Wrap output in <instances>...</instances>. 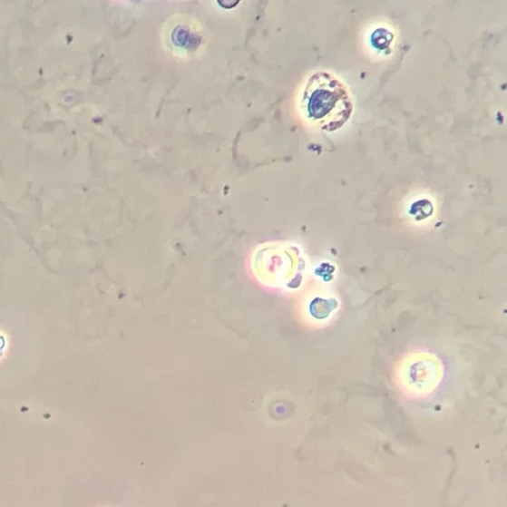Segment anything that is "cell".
<instances>
[{"label":"cell","mask_w":507,"mask_h":507,"mask_svg":"<svg viewBox=\"0 0 507 507\" xmlns=\"http://www.w3.org/2000/svg\"><path fill=\"white\" fill-rule=\"evenodd\" d=\"M300 104L308 122L328 132L339 131L354 112L346 85L336 76L325 72L308 77Z\"/></svg>","instance_id":"cell-1"}]
</instances>
